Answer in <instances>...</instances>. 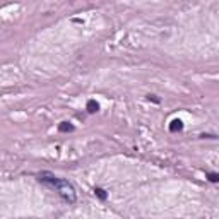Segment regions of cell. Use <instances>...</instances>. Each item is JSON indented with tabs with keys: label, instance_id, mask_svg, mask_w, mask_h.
Masks as SVG:
<instances>
[{
	"label": "cell",
	"instance_id": "6da1fadb",
	"mask_svg": "<svg viewBox=\"0 0 219 219\" xmlns=\"http://www.w3.org/2000/svg\"><path fill=\"white\" fill-rule=\"evenodd\" d=\"M39 181H43V183L50 185L52 188L57 190V193L60 195L62 199H64L65 202H69V204H74V202L77 200V195H75V188L72 187V183H69L67 180H64V178H58V176H55L53 173L50 171H43L39 173Z\"/></svg>",
	"mask_w": 219,
	"mask_h": 219
},
{
	"label": "cell",
	"instance_id": "7a4b0ae2",
	"mask_svg": "<svg viewBox=\"0 0 219 219\" xmlns=\"http://www.w3.org/2000/svg\"><path fill=\"white\" fill-rule=\"evenodd\" d=\"M99 110V104L96 103L94 99H89V101H87V111L89 113H96Z\"/></svg>",
	"mask_w": 219,
	"mask_h": 219
},
{
	"label": "cell",
	"instance_id": "3957f363",
	"mask_svg": "<svg viewBox=\"0 0 219 219\" xmlns=\"http://www.w3.org/2000/svg\"><path fill=\"white\" fill-rule=\"evenodd\" d=\"M181 129H183L181 120H173L171 125H170V130H171V132H176V130H181Z\"/></svg>",
	"mask_w": 219,
	"mask_h": 219
},
{
	"label": "cell",
	"instance_id": "277c9868",
	"mask_svg": "<svg viewBox=\"0 0 219 219\" xmlns=\"http://www.w3.org/2000/svg\"><path fill=\"white\" fill-rule=\"evenodd\" d=\"M94 193L98 195L99 199H101V200H106V197H108V195H106V192H104L103 188H99V187H96V188H94Z\"/></svg>",
	"mask_w": 219,
	"mask_h": 219
},
{
	"label": "cell",
	"instance_id": "5b68a950",
	"mask_svg": "<svg viewBox=\"0 0 219 219\" xmlns=\"http://www.w3.org/2000/svg\"><path fill=\"white\" fill-rule=\"evenodd\" d=\"M207 178H209V181H212V183H216L217 181V173H207Z\"/></svg>",
	"mask_w": 219,
	"mask_h": 219
},
{
	"label": "cell",
	"instance_id": "8992f818",
	"mask_svg": "<svg viewBox=\"0 0 219 219\" xmlns=\"http://www.w3.org/2000/svg\"><path fill=\"white\" fill-rule=\"evenodd\" d=\"M60 130L62 132H67V130H74V127L72 125H69L67 122H64V125H60Z\"/></svg>",
	"mask_w": 219,
	"mask_h": 219
}]
</instances>
